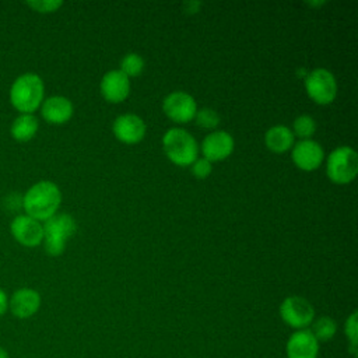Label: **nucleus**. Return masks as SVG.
Instances as JSON below:
<instances>
[{"label": "nucleus", "mask_w": 358, "mask_h": 358, "mask_svg": "<svg viewBox=\"0 0 358 358\" xmlns=\"http://www.w3.org/2000/svg\"><path fill=\"white\" fill-rule=\"evenodd\" d=\"M60 201L59 186L50 180H41L32 185L22 196V208L27 215L38 221H46L57 213Z\"/></svg>", "instance_id": "nucleus-1"}, {"label": "nucleus", "mask_w": 358, "mask_h": 358, "mask_svg": "<svg viewBox=\"0 0 358 358\" xmlns=\"http://www.w3.org/2000/svg\"><path fill=\"white\" fill-rule=\"evenodd\" d=\"M45 85L35 73H25L17 77L10 88V101L13 106L22 113H32L43 101Z\"/></svg>", "instance_id": "nucleus-2"}, {"label": "nucleus", "mask_w": 358, "mask_h": 358, "mask_svg": "<svg viewBox=\"0 0 358 358\" xmlns=\"http://www.w3.org/2000/svg\"><path fill=\"white\" fill-rule=\"evenodd\" d=\"M162 147L169 161L179 166H189L197 158L199 144L185 129L172 127L162 137Z\"/></svg>", "instance_id": "nucleus-3"}, {"label": "nucleus", "mask_w": 358, "mask_h": 358, "mask_svg": "<svg viewBox=\"0 0 358 358\" xmlns=\"http://www.w3.org/2000/svg\"><path fill=\"white\" fill-rule=\"evenodd\" d=\"M77 229L76 220L67 213H56L43 224V246L48 255L59 256L66 249V242Z\"/></svg>", "instance_id": "nucleus-4"}, {"label": "nucleus", "mask_w": 358, "mask_h": 358, "mask_svg": "<svg viewBox=\"0 0 358 358\" xmlns=\"http://www.w3.org/2000/svg\"><path fill=\"white\" fill-rule=\"evenodd\" d=\"M329 179L337 185H345L355 179L358 173V155L354 148L340 145L334 148L326 161Z\"/></svg>", "instance_id": "nucleus-5"}, {"label": "nucleus", "mask_w": 358, "mask_h": 358, "mask_svg": "<svg viewBox=\"0 0 358 358\" xmlns=\"http://www.w3.org/2000/svg\"><path fill=\"white\" fill-rule=\"evenodd\" d=\"M305 88L312 101L319 105H329L336 99L337 81L331 71L315 69L305 77Z\"/></svg>", "instance_id": "nucleus-6"}, {"label": "nucleus", "mask_w": 358, "mask_h": 358, "mask_svg": "<svg viewBox=\"0 0 358 358\" xmlns=\"http://www.w3.org/2000/svg\"><path fill=\"white\" fill-rule=\"evenodd\" d=\"M281 319L291 327L303 329L313 322L315 309L310 302L302 296H287L280 305Z\"/></svg>", "instance_id": "nucleus-7"}, {"label": "nucleus", "mask_w": 358, "mask_h": 358, "mask_svg": "<svg viewBox=\"0 0 358 358\" xmlns=\"http://www.w3.org/2000/svg\"><path fill=\"white\" fill-rule=\"evenodd\" d=\"M162 109L165 115L178 123H186L194 119L197 103L194 98L185 91H173L164 98Z\"/></svg>", "instance_id": "nucleus-8"}, {"label": "nucleus", "mask_w": 358, "mask_h": 358, "mask_svg": "<svg viewBox=\"0 0 358 358\" xmlns=\"http://www.w3.org/2000/svg\"><path fill=\"white\" fill-rule=\"evenodd\" d=\"M115 137L124 144L140 143L147 131L144 120L134 113H123L117 116L112 124Z\"/></svg>", "instance_id": "nucleus-9"}, {"label": "nucleus", "mask_w": 358, "mask_h": 358, "mask_svg": "<svg viewBox=\"0 0 358 358\" xmlns=\"http://www.w3.org/2000/svg\"><path fill=\"white\" fill-rule=\"evenodd\" d=\"M235 147L234 137L225 130H217L207 134L201 143L203 158L210 162L222 161L228 158Z\"/></svg>", "instance_id": "nucleus-10"}, {"label": "nucleus", "mask_w": 358, "mask_h": 358, "mask_svg": "<svg viewBox=\"0 0 358 358\" xmlns=\"http://www.w3.org/2000/svg\"><path fill=\"white\" fill-rule=\"evenodd\" d=\"M291 157L294 164L299 169L315 171L322 165L324 159V151L317 141L308 138V140H301L295 145H292Z\"/></svg>", "instance_id": "nucleus-11"}, {"label": "nucleus", "mask_w": 358, "mask_h": 358, "mask_svg": "<svg viewBox=\"0 0 358 358\" xmlns=\"http://www.w3.org/2000/svg\"><path fill=\"white\" fill-rule=\"evenodd\" d=\"M13 236L24 246L34 248L43 241V225L29 217V215H17L10 225Z\"/></svg>", "instance_id": "nucleus-12"}, {"label": "nucleus", "mask_w": 358, "mask_h": 358, "mask_svg": "<svg viewBox=\"0 0 358 358\" xmlns=\"http://www.w3.org/2000/svg\"><path fill=\"white\" fill-rule=\"evenodd\" d=\"M102 96L113 103L122 102L130 92V78L120 70L108 71L99 84Z\"/></svg>", "instance_id": "nucleus-13"}, {"label": "nucleus", "mask_w": 358, "mask_h": 358, "mask_svg": "<svg viewBox=\"0 0 358 358\" xmlns=\"http://www.w3.org/2000/svg\"><path fill=\"white\" fill-rule=\"evenodd\" d=\"M319 341L310 330L301 329L291 334L287 341L288 358H317Z\"/></svg>", "instance_id": "nucleus-14"}, {"label": "nucleus", "mask_w": 358, "mask_h": 358, "mask_svg": "<svg viewBox=\"0 0 358 358\" xmlns=\"http://www.w3.org/2000/svg\"><path fill=\"white\" fill-rule=\"evenodd\" d=\"M8 306L15 317L27 319L38 312L41 306V295L32 288H20L13 294Z\"/></svg>", "instance_id": "nucleus-15"}, {"label": "nucleus", "mask_w": 358, "mask_h": 358, "mask_svg": "<svg viewBox=\"0 0 358 358\" xmlns=\"http://www.w3.org/2000/svg\"><path fill=\"white\" fill-rule=\"evenodd\" d=\"M73 103L69 98L62 95L49 96L42 102L41 113L43 119L52 124L66 123L73 116Z\"/></svg>", "instance_id": "nucleus-16"}, {"label": "nucleus", "mask_w": 358, "mask_h": 358, "mask_svg": "<svg viewBox=\"0 0 358 358\" xmlns=\"http://www.w3.org/2000/svg\"><path fill=\"white\" fill-rule=\"evenodd\" d=\"M264 144L273 152H285L294 145V133L284 124H275L266 131Z\"/></svg>", "instance_id": "nucleus-17"}, {"label": "nucleus", "mask_w": 358, "mask_h": 358, "mask_svg": "<svg viewBox=\"0 0 358 358\" xmlns=\"http://www.w3.org/2000/svg\"><path fill=\"white\" fill-rule=\"evenodd\" d=\"M39 123L32 113H21L11 123V136L18 141L31 140L38 131Z\"/></svg>", "instance_id": "nucleus-18"}, {"label": "nucleus", "mask_w": 358, "mask_h": 358, "mask_svg": "<svg viewBox=\"0 0 358 358\" xmlns=\"http://www.w3.org/2000/svg\"><path fill=\"white\" fill-rule=\"evenodd\" d=\"M336 322L329 316H322L313 322L310 331L317 341H329L336 334Z\"/></svg>", "instance_id": "nucleus-19"}, {"label": "nucleus", "mask_w": 358, "mask_h": 358, "mask_svg": "<svg viewBox=\"0 0 358 358\" xmlns=\"http://www.w3.org/2000/svg\"><path fill=\"white\" fill-rule=\"evenodd\" d=\"M144 70V59L138 53H127L120 60V71L127 77H137Z\"/></svg>", "instance_id": "nucleus-20"}, {"label": "nucleus", "mask_w": 358, "mask_h": 358, "mask_svg": "<svg viewBox=\"0 0 358 358\" xmlns=\"http://www.w3.org/2000/svg\"><path fill=\"white\" fill-rule=\"evenodd\" d=\"M294 136L301 137L302 140H308L313 136V133L316 131V122L312 116L309 115H299L295 120H294Z\"/></svg>", "instance_id": "nucleus-21"}, {"label": "nucleus", "mask_w": 358, "mask_h": 358, "mask_svg": "<svg viewBox=\"0 0 358 358\" xmlns=\"http://www.w3.org/2000/svg\"><path fill=\"white\" fill-rule=\"evenodd\" d=\"M194 119H196V123L200 127H204V129H214L220 123L218 113L211 108L197 109V112L194 115Z\"/></svg>", "instance_id": "nucleus-22"}, {"label": "nucleus", "mask_w": 358, "mask_h": 358, "mask_svg": "<svg viewBox=\"0 0 358 358\" xmlns=\"http://www.w3.org/2000/svg\"><path fill=\"white\" fill-rule=\"evenodd\" d=\"M190 168H192V173L196 178H199V179L207 178L211 173V171H213L211 162L208 159H206V158H199V157L193 161Z\"/></svg>", "instance_id": "nucleus-23"}, {"label": "nucleus", "mask_w": 358, "mask_h": 358, "mask_svg": "<svg viewBox=\"0 0 358 358\" xmlns=\"http://www.w3.org/2000/svg\"><path fill=\"white\" fill-rule=\"evenodd\" d=\"M27 4L38 13H52V11H56L63 4V1H60V0H34V1H27Z\"/></svg>", "instance_id": "nucleus-24"}, {"label": "nucleus", "mask_w": 358, "mask_h": 358, "mask_svg": "<svg viewBox=\"0 0 358 358\" xmlns=\"http://www.w3.org/2000/svg\"><path fill=\"white\" fill-rule=\"evenodd\" d=\"M357 312H352L350 317L345 322V334L350 338V343L352 347L357 345Z\"/></svg>", "instance_id": "nucleus-25"}, {"label": "nucleus", "mask_w": 358, "mask_h": 358, "mask_svg": "<svg viewBox=\"0 0 358 358\" xmlns=\"http://www.w3.org/2000/svg\"><path fill=\"white\" fill-rule=\"evenodd\" d=\"M7 308H8V299H7V295H6V292L0 288V316H1L3 313H6Z\"/></svg>", "instance_id": "nucleus-26"}, {"label": "nucleus", "mask_w": 358, "mask_h": 358, "mask_svg": "<svg viewBox=\"0 0 358 358\" xmlns=\"http://www.w3.org/2000/svg\"><path fill=\"white\" fill-rule=\"evenodd\" d=\"M0 358H10L8 352L4 348H1V347H0Z\"/></svg>", "instance_id": "nucleus-27"}]
</instances>
